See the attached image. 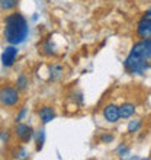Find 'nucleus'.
Instances as JSON below:
<instances>
[{
	"label": "nucleus",
	"mask_w": 151,
	"mask_h": 160,
	"mask_svg": "<svg viewBox=\"0 0 151 160\" xmlns=\"http://www.w3.org/2000/svg\"><path fill=\"white\" fill-rule=\"evenodd\" d=\"M3 37L10 45H19L29 34V25L26 18L19 12H13L4 18Z\"/></svg>",
	"instance_id": "nucleus-1"
},
{
	"label": "nucleus",
	"mask_w": 151,
	"mask_h": 160,
	"mask_svg": "<svg viewBox=\"0 0 151 160\" xmlns=\"http://www.w3.org/2000/svg\"><path fill=\"white\" fill-rule=\"evenodd\" d=\"M124 67L131 74H144L150 68V61L134 52H129L124 61Z\"/></svg>",
	"instance_id": "nucleus-2"
},
{
	"label": "nucleus",
	"mask_w": 151,
	"mask_h": 160,
	"mask_svg": "<svg viewBox=\"0 0 151 160\" xmlns=\"http://www.w3.org/2000/svg\"><path fill=\"white\" fill-rule=\"evenodd\" d=\"M0 101H2V105L7 106V108H12V106H16L21 101V96H19V89L15 88H3L2 92H0Z\"/></svg>",
	"instance_id": "nucleus-3"
},
{
	"label": "nucleus",
	"mask_w": 151,
	"mask_h": 160,
	"mask_svg": "<svg viewBox=\"0 0 151 160\" xmlns=\"http://www.w3.org/2000/svg\"><path fill=\"white\" fill-rule=\"evenodd\" d=\"M137 35L141 39L151 37V6L145 10V13L137 23Z\"/></svg>",
	"instance_id": "nucleus-4"
},
{
	"label": "nucleus",
	"mask_w": 151,
	"mask_h": 160,
	"mask_svg": "<svg viewBox=\"0 0 151 160\" xmlns=\"http://www.w3.org/2000/svg\"><path fill=\"white\" fill-rule=\"evenodd\" d=\"M131 52H134V54L139 55L145 60H151V37L135 42L131 48Z\"/></svg>",
	"instance_id": "nucleus-5"
},
{
	"label": "nucleus",
	"mask_w": 151,
	"mask_h": 160,
	"mask_svg": "<svg viewBox=\"0 0 151 160\" xmlns=\"http://www.w3.org/2000/svg\"><path fill=\"white\" fill-rule=\"evenodd\" d=\"M15 135L17 137L19 141L22 143H28L32 140V137L35 135L34 128L28 124H22V122H16V127H15Z\"/></svg>",
	"instance_id": "nucleus-6"
},
{
	"label": "nucleus",
	"mask_w": 151,
	"mask_h": 160,
	"mask_svg": "<svg viewBox=\"0 0 151 160\" xmlns=\"http://www.w3.org/2000/svg\"><path fill=\"white\" fill-rule=\"evenodd\" d=\"M17 57V48L16 45H10L9 44L2 52V64L4 67H12Z\"/></svg>",
	"instance_id": "nucleus-7"
},
{
	"label": "nucleus",
	"mask_w": 151,
	"mask_h": 160,
	"mask_svg": "<svg viewBox=\"0 0 151 160\" xmlns=\"http://www.w3.org/2000/svg\"><path fill=\"white\" fill-rule=\"evenodd\" d=\"M103 118L110 124H115L121 119V114H119V106H116L115 103H109L103 108Z\"/></svg>",
	"instance_id": "nucleus-8"
},
{
	"label": "nucleus",
	"mask_w": 151,
	"mask_h": 160,
	"mask_svg": "<svg viewBox=\"0 0 151 160\" xmlns=\"http://www.w3.org/2000/svg\"><path fill=\"white\" fill-rule=\"evenodd\" d=\"M38 117H39L42 124H48L55 118V112L51 106H42L41 109L38 111Z\"/></svg>",
	"instance_id": "nucleus-9"
},
{
	"label": "nucleus",
	"mask_w": 151,
	"mask_h": 160,
	"mask_svg": "<svg viewBox=\"0 0 151 160\" xmlns=\"http://www.w3.org/2000/svg\"><path fill=\"white\" fill-rule=\"evenodd\" d=\"M119 114H121L122 119L131 118V117L135 114V105H132V103H129V102L122 103V105L119 106Z\"/></svg>",
	"instance_id": "nucleus-10"
},
{
	"label": "nucleus",
	"mask_w": 151,
	"mask_h": 160,
	"mask_svg": "<svg viewBox=\"0 0 151 160\" xmlns=\"http://www.w3.org/2000/svg\"><path fill=\"white\" fill-rule=\"evenodd\" d=\"M63 73H64L63 66H60V64H52L50 67V79L51 80L60 79V77L63 76Z\"/></svg>",
	"instance_id": "nucleus-11"
},
{
	"label": "nucleus",
	"mask_w": 151,
	"mask_h": 160,
	"mask_svg": "<svg viewBox=\"0 0 151 160\" xmlns=\"http://www.w3.org/2000/svg\"><path fill=\"white\" fill-rule=\"evenodd\" d=\"M44 141H45V134L44 130H39L35 132V144H37V152H39L44 147Z\"/></svg>",
	"instance_id": "nucleus-12"
},
{
	"label": "nucleus",
	"mask_w": 151,
	"mask_h": 160,
	"mask_svg": "<svg viewBox=\"0 0 151 160\" xmlns=\"http://www.w3.org/2000/svg\"><path fill=\"white\" fill-rule=\"evenodd\" d=\"M19 0H0V8L2 10H12V9L16 8V4Z\"/></svg>",
	"instance_id": "nucleus-13"
},
{
	"label": "nucleus",
	"mask_w": 151,
	"mask_h": 160,
	"mask_svg": "<svg viewBox=\"0 0 151 160\" xmlns=\"http://www.w3.org/2000/svg\"><path fill=\"white\" fill-rule=\"evenodd\" d=\"M28 84H29V79L26 77V74H21V76L17 77L16 80V88L19 90H25L28 88Z\"/></svg>",
	"instance_id": "nucleus-14"
},
{
	"label": "nucleus",
	"mask_w": 151,
	"mask_h": 160,
	"mask_svg": "<svg viewBox=\"0 0 151 160\" xmlns=\"http://www.w3.org/2000/svg\"><path fill=\"white\" fill-rule=\"evenodd\" d=\"M141 125H143L141 119H132V121H131L129 124H128V132H129V134H134V132L139 131Z\"/></svg>",
	"instance_id": "nucleus-15"
},
{
	"label": "nucleus",
	"mask_w": 151,
	"mask_h": 160,
	"mask_svg": "<svg viewBox=\"0 0 151 160\" xmlns=\"http://www.w3.org/2000/svg\"><path fill=\"white\" fill-rule=\"evenodd\" d=\"M42 52L46 55H52L55 54V51H54V47H52V44L51 42H46V44H44L42 45Z\"/></svg>",
	"instance_id": "nucleus-16"
},
{
	"label": "nucleus",
	"mask_w": 151,
	"mask_h": 160,
	"mask_svg": "<svg viewBox=\"0 0 151 160\" xmlns=\"http://www.w3.org/2000/svg\"><path fill=\"white\" fill-rule=\"evenodd\" d=\"M99 138H100L102 143L108 144V143H110V141L113 140V135L112 134H100V137H99Z\"/></svg>",
	"instance_id": "nucleus-17"
},
{
	"label": "nucleus",
	"mask_w": 151,
	"mask_h": 160,
	"mask_svg": "<svg viewBox=\"0 0 151 160\" xmlns=\"http://www.w3.org/2000/svg\"><path fill=\"white\" fill-rule=\"evenodd\" d=\"M128 152H129V148L126 147L125 144H122V146H119V147H118V154H119V156H125Z\"/></svg>",
	"instance_id": "nucleus-18"
},
{
	"label": "nucleus",
	"mask_w": 151,
	"mask_h": 160,
	"mask_svg": "<svg viewBox=\"0 0 151 160\" xmlns=\"http://www.w3.org/2000/svg\"><path fill=\"white\" fill-rule=\"evenodd\" d=\"M26 115V108H22L21 109V112L16 115V122H21L22 119H23V117Z\"/></svg>",
	"instance_id": "nucleus-19"
},
{
	"label": "nucleus",
	"mask_w": 151,
	"mask_h": 160,
	"mask_svg": "<svg viewBox=\"0 0 151 160\" xmlns=\"http://www.w3.org/2000/svg\"><path fill=\"white\" fill-rule=\"evenodd\" d=\"M9 138V132H6V131H2V143H4L6 140Z\"/></svg>",
	"instance_id": "nucleus-20"
}]
</instances>
